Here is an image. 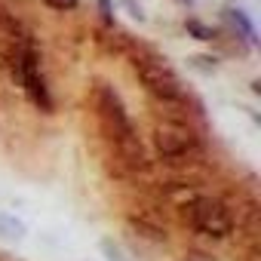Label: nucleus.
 Masks as SVG:
<instances>
[{
    "instance_id": "nucleus-10",
    "label": "nucleus",
    "mask_w": 261,
    "mask_h": 261,
    "mask_svg": "<svg viewBox=\"0 0 261 261\" xmlns=\"http://www.w3.org/2000/svg\"><path fill=\"white\" fill-rule=\"evenodd\" d=\"M101 255H105L108 261H133V258H129V255H126V252H123L114 240H108V237L101 240Z\"/></svg>"
},
{
    "instance_id": "nucleus-2",
    "label": "nucleus",
    "mask_w": 261,
    "mask_h": 261,
    "mask_svg": "<svg viewBox=\"0 0 261 261\" xmlns=\"http://www.w3.org/2000/svg\"><path fill=\"white\" fill-rule=\"evenodd\" d=\"M133 68L142 80V86L163 105H188L191 101V92L188 86L178 80V74L163 62L157 59L154 53H133Z\"/></svg>"
},
{
    "instance_id": "nucleus-3",
    "label": "nucleus",
    "mask_w": 261,
    "mask_h": 261,
    "mask_svg": "<svg viewBox=\"0 0 261 261\" xmlns=\"http://www.w3.org/2000/svg\"><path fill=\"white\" fill-rule=\"evenodd\" d=\"M181 218H185L188 227H194L197 233L212 237V240H221V237H230L233 233V215L215 197H203V194L191 197L181 206Z\"/></svg>"
},
{
    "instance_id": "nucleus-4",
    "label": "nucleus",
    "mask_w": 261,
    "mask_h": 261,
    "mask_svg": "<svg viewBox=\"0 0 261 261\" xmlns=\"http://www.w3.org/2000/svg\"><path fill=\"white\" fill-rule=\"evenodd\" d=\"M10 53H13V74H16L19 86L28 92V98H31L37 108L53 111V92H49L46 77H43V71H40V59H37L34 43L25 37V40H19L16 46H10Z\"/></svg>"
},
{
    "instance_id": "nucleus-6",
    "label": "nucleus",
    "mask_w": 261,
    "mask_h": 261,
    "mask_svg": "<svg viewBox=\"0 0 261 261\" xmlns=\"http://www.w3.org/2000/svg\"><path fill=\"white\" fill-rule=\"evenodd\" d=\"M221 25H224V31L243 37L252 49L258 46V31H255V22H252V16H249L246 10H240V7H233V4L221 7Z\"/></svg>"
},
{
    "instance_id": "nucleus-8",
    "label": "nucleus",
    "mask_w": 261,
    "mask_h": 261,
    "mask_svg": "<svg viewBox=\"0 0 261 261\" xmlns=\"http://www.w3.org/2000/svg\"><path fill=\"white\" fill-rule=\"evenodd\" d=\"M185 31H188L191 37L203 40V43H215V40H218V28H215V25H206V22H200V19H188V22H185Z\"/></svg>"
},
{
    "instance_id": "nucleus-12",
    "label": "nucleus",
    "mask_w": 261,
    "mask_h": 261,
    "mask_svg": "<svg viewBox=\"0 0 261 261\" xmlns=\"http://www.w3.org/2000/svg\"><path fill=\"white\" fill-rule=\"evenodd\" d=\"M40 4L49 7V10H56V13H71V10L80 7V0H40Z\"/></svg>"
},
{
    "instance_id": "nucleus-13",
    "label": "nucleus",
    "mask_w": 261,
    "mask_h": 261,
    "mask_svg": "<svg viewBox=\"0 0 261 261\" xmlns=\"http://www.w3.org/2000/svg\"><path fill=\"white\" fill-rule=\"evenodd\" d=\"M120 7L129 13V19H133V22H145V10H142L139 0H120Z\"/></svg>"
},
{
    "instance_id": "nucleus-11",
    "label": "nucleus",
    "mask_w": 261,
    "mask_h": 261,
    "mask_svg": "<svg viewBox=\"0 0 261 261\" xmlns=\"http://www.w3.org/2000/svg\"><path fill=\"white\" fill-rule=\"evenodd\" d=\"M98 13L105 28H117V16H114V0H98Z\"/></svg>"
},
{
    "instance_id": "nucleus-9",
    "label": "nucleus",
    "mask_w": 261,
    "mask_h": 261,
    "mask_svg": "<svg viewBox=\"0 0 261 261\" xmlns=\"http://www.w3.org/2000/svg\"><path fill=\"white\" fill-rule=\"evenodd\" d=\"M188 65L194 68V71H200V74H206V77H212L215 71H218V56H191L188 59Z\"/></svg>"
},
{
    "instance_id": "nucleus-14",
    "label": "nucleus",
    "mask_w": 261,
    "mask_h": 261,
    "mask_svg": "<svg viewBox=\"0 0 261 261\" xmlns=\"http://www.w3.org/2000/svg\"><path fill=\"white\" fill-rule=\"evenodd\" d=\"M175 4H185V7H191V4H197V0H175Z\"/></svg>"
},
{
    "instance_id": "nucleus-7",
    "label": "nucleus",
    "mask_w": 261,
    "mask_h": 261,
    "mask_svg": "<svg viewBox=\"0 0 261 261\" xmlns=\"http://www.w3.org/2000/svg\"><path fill=\"white\" fill-rule=\"evenodd\" d=\"M25 233H28V227H25V221L19 215L0 209V240L4 243H22Z\"/></svg>"
},
{
    "instance_id": "nucleus-1",
    "label": "nucleus",
    "mask_w": 261,
    "mask_h": 261,
    "mask_svg": "<svg viewBox=\"0 0 261 261\" xmlns=\"http://www.w3.org/2000/svg\"><path fill=\"white\" fill-rule=\"evenodd\" d=\"M95 105H98V117H101L105 129L111 133L117 151H120L129 163H142V157H145V151H142V139H139V133H136V123H133V117H129L123 98L117 95V89H111V86H98V92H95Z\"/></svg>"
},
{
    "instance_id": "nucleus-5",
    "label": "nucleus",
    "mask_w": 261,
    "mask_h": 261,
    "mask_svg": "<svg viewBox=\"0 0 261 261\" xmlns=\"http://www.w3.org/2000/svg\"><path fill=\"white\" fill-rule=\"evenodd\" d=\"M154 148H157V154H160L163 160L178 163V160L194 157L197 148H200V142H197L194 129H191L188 123L172 120V123H160V126L154 129Z\"/></svg>"
}]
</instances>
